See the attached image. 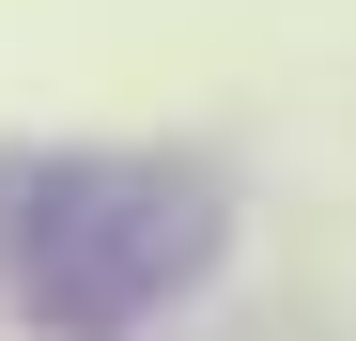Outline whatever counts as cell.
<instances>
[{
    "label": "cell",
    "mask_w": 356,
    "mask_h": 341,
    "mask_svg": "<svg viewBox=\"0 0 356 341\" xmlns=\"http://www.w3.org/2000/svg\"><path fill=\"white\" fill-rule=\"evenodd\" d=\"M217 264V170L186 155H16L0 170V279L47 341H124Z\"/></svg>",
    "instance_id": "6da1fadb"
}]
</instances>
